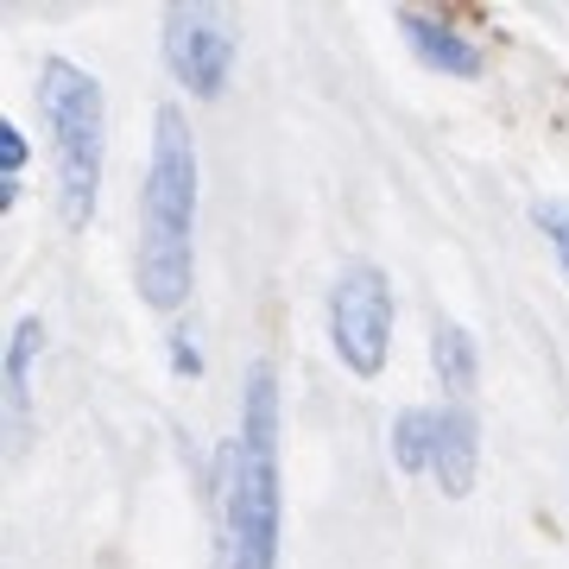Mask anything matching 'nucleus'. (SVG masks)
<instances>
[{"mask_svg":"<svg viewBox=\"0 0 569 569\" xmlns=\"http://www.w3.org/2000/svg\"><path fill=\"white\" fill-rule=\"evenodd\" d=\"M329 342L342 355L348 373L373 380L387 367V348H392V291H387V272L380 266H342L336 284H329Z\"/></svg>","mask_w":569,"mask_h":569,"instance_id":"4","label":"nucleus"},{"mask_svg":"<svg viewBox=\"0 0 569 569\" xmlns=\"http://www.w3.org/2000/svg\"><path fill=\"white\" fill-rule=\"evenodd\" d=\"M39 114L58 140V183H63V222L82 228L102 190V82L77 70L70 58H44L39 70Z\"/></svg>","mask_w":569,"mask_h":569,"instance_id":"3","label":"nucleus"},{"mask_svg":"<svg viewBox=\"0 0 569 569\" xmlns=\"http://www.w3.org/2000/svg\"><path fill=\"white\" fill-rule=\"evenodd\" d=\"M164 63H171V77H178L190 96L216 102L228 89L234 39H228V26L216 20L209 7H171V13H164Z\"/></svg>","mask_w":569,"mask_h":569,"instance_id":"5","label":"nucleus"},{"mask_svg":"<svg viewBox=\"0 0 569 569\" xmlns=\"http://www.w3.org/2000/svg\"><path fill=\"white\" fill-rule=\"evenodd\" d=\"M171 367L178 373H203V355L190 348V336H171Z\"/></svg>","mask_w":569,"mask_h":569,"instance_id":"12","label":"nucleus"},{"mask_svg":"<svg viewBox=\"0 0 569 569\" xmlns=\"http://www.w3.org/2000/svg\"><path fill=\"white\" fill-rule=\"evenodd\" d=\"M44 342V323L39 317H20L13 323V336H7V418H13V443L26 437V373H32V355H39Z\"/></svg>","mask_w":569,"mask_h":569,"instance_id":"9","label":"nucleus"},{"mask_svg":"<svg viewBox=\"0 0 569 569\" xmlns=\"http://www.w3.org/2000/svg\"><path fill=\"white\" fill-rule=\"evenodd\" d=\"M399 26H406L411 51L430 63V70H449V77H481V51L468 39H456L443 20H430V13H399Z\"/></svg>","mask_w":569,"mask_h":569,"instance_id":"7","label":"nucleus"},{"mask_svg":"<svg viewBox=\"0 0 569 569\" xmlns=\"http://www.w3.org/2000/svg\"><path fill=\"white\" fill-rule=\"evenodd\" d=\"M475 411L468 406H443L437 411V449H430V475L443 481L449 500H462L475 488V462H481V443H475Z\"/></svg>","mask_w":569,"mask_h":569,"instance_id":"6","label":"nucleus"},{"mask_svg":"<svg viewBox=\"0 0 569 569\" xmlns=\"http://www.w3.org/2000/svg\"><path fill=\"white\" fill-rule=\"evenodd\" d=\"M430 367H437V380L456 406L475 392V342H468L462 323H443V317L430 323Z\"/></svg>","mask_w":569,"mask_h":569,"instance_id":"8","label":"nucleus"},{"mask_svg":"<svg viewBox=\"0 0 569 569\" xmlns=\"http://www.w3.org/2000/svg\"><path fill=\"white\" fill-rule=\"evenodd\" d=\"M222 538L228 569L279 563V380L272 367H247L241 437L222 456Z\"/></svg>","mask_w":569,"mask_h":569,"instance_id":"1","label":"nucleus"},{"mask_svg":"<svg viewBox=\"0 0 569 569\" xmlns=\"http://www.w3.org/2000/svg\"><path fill=\"white\" fill-rule=\"evenodd\" d=\"M531 222L550 234L557 260H563V279H569V203H538V209H531Z\"/></svg>","mask_w":569,"mask_h":569,"instance_id":"11","label":"nucleus"},{"mask_svg":"<svg viewBox=\"0 0 569 569\" xmlns=\"http://www.w3.org/2000/svg\"><path fill=\"white\" fill-rule=\"evenodd\" d=\"M190 228H197V146L183 108L164 102L152 121V164L140 190V291L152 310L190 298Z\"/></svg>","mask_w":569,"mask_h":569,"instance_id":"2","label":"nucleus"},{"mask_svg":"<svg viewBox=\"0 0 569 569\" xmlns=\"http://www.w3.org/2000/svg\"><path fill=\"white\" fill-rule=\"evenodd\" d=\"M430 449H437V411H399L392 418V462L418 475V468H430Z\"/></svg>","mask_w":569,"mask_h":569,"instance_id":"10","label":"nucleus"}]
</instances>
